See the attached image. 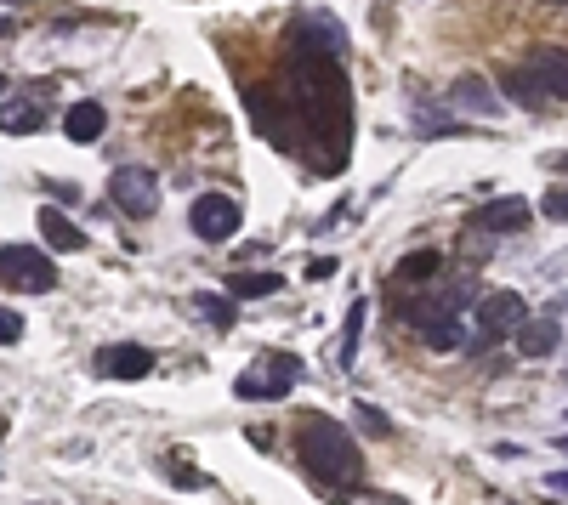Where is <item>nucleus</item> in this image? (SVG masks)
Wrapping results in <instances>:
<instances>
[{
    "label": "nucleus",
    "instance_id": "9b49d317",
    "mask_svg": "<svg viewBox=\"0 0 568 505\" xmlns=\"http://www.w3.org/2000/svg\"><path fill=\"white\" fill-rule=\"evenodd\" d=\"M500 86H506V97H512V103H523V108H551L546 80H540L529 63H512V69L500 74Z\"/></svg>",
    "mask_w": 568,
    "mask_h": 505
},
{
    "label": "nucleus",
    "instance_id": "72a5a7b5",
    "mask_svg": "<svg viewBox=\"0 0 568 505\" xmlns=\"http://www.w3.org/2000/svg\"><path fill=\"white\" fill-rule=\"evenodd\" d=\"M563 420H568V415H563Z\"/></svg>",
    "mask_w": 568,
    "mask_h": 505
},
{
    "label": "nucleus",
    "instance_id": "a878e982",
    "mask_svg": "<svg viewBox=\"0 0 568 505\" xmlns=\"http://www.w3.org/2000/svg\"><path fill=\"white\" fill-rule=\"evenodd\" d=\"M546 216H551V222H568V188L546 193Z\"/></svg>",
    "mask_w": 568,
    "mask_h": 505
},
{
    "label": "nucleus",
    "instance_id": "a211bd4d",
    "mask_svg": "<svg viewBox=\"0 0 568 505\" xmlns=\"http://www.w3.org/2000/svg\"><path fill=\"white\" fill-rule=\"evenodd\" d=\"M40 120H46V108L29 103V97H12V103L0 108V131H12V137H23V131H40Z\"/></svg>",
    "mask_w": 568,
    "mask_h": 505
},
{
    "label": "nucleus",
    "instance_id": "dca6fc26",
    "mask_svg": "<svg viewBox=\"0 0 568 505\" xmlns=\"http://www.w3.org/2000/svg\"><path fill=\"white\" fill-rule=\"evenodd\" d=\"M529 69L546 80L551 103H557V97H568V52H563V46H540V52L529 57Z\"/></svg>",
    "mask_w": 568,
    "mask_h": 505
},
{
    "label": "nucleus",
    "instance_id": "c756f323",
    "mask_svg": "<svg viewBox=\"0 0 568 505\" xmlns=\"http://www.w3.org/2000/svg\"><path fill=\"white\" fill-rule=\"evenodd\" d=\"M557 449H563V454H568V432H557Z\"/></svg>",
    "mask_w": 568,
    "mask_h": 505
},
{
    "label": "nucleus",
    "instance_id": "1a4fd4ad",
    "mask_svg": "<svg viewBox=\"0 0 568 505\" xmlns=\"http://www.w3.org/2000/svg\"><path fill=\"white\" fill-rule=\"evenodd\" d=\"M97 369H103L108 381H142V375H154V352L120 341V347H103V352H97Z\"/></svg>",
    "mask_w": 568,
    "mask_h": 505
},
{
    "label": "nucleus",
    "instance_id": "412c9836",
    "mask_svg": "<svg viewBox=\"0 0 568 505\" xmlns=\"http://www.w3.org/2000/svg\"><path fill=\"white\" fill-rule=\"evenodd\" d=\"M364 318H370V307H364V301H353V313H347V330H341V364H353L358 358V335H364Z\"/></svg>",
    "mask_w": 568,
    "mask_h": 505
},
{
    "label": "nucleus",
    "instance_id": "5701e85b",
    "mask_svg": "<svg viewBox=\"0 0 568 505\" xmlns=\"http://www.w3.org/2000/svg\"><path fill=\"white\" fill-rule=\"evenodd\" d=\"M199 313L228 330V324H233V296H199Z\"/></svg>",
    "mask_w": 568,
    "mask_h": 505
},
{
    "label": "nucleus",
    "instance_id": "423d86ee",
    "mask_svg": "<svg viewBox=\"0 0 568 505\" xmlns=\"http://www.w3.org/2000/svg\"><path fill=\"white\" fill-rule=\"evenodd\" d=\"M188 222H194V233L205 244L233 239V233H239V205H233L228 193H199L194 210H188Z\"/></svg>",
    "mask_w": 568,
    "mask_h": 505
},
{
    "label": "nucleus",
    "instance_id": "20e7f679",
    "mask_svg": "<svg viewBox=\"0 0 568 505\" xmlns=\"http://www.w3.org/2000/svg\"><path fill=\"white\" fill-rule=\"evenodd\" d=\"M108 193H114V205L125 216H154L160 210V176L148 171V165H120V171L108 176Z\"/></svg>",
    "mask_w": 568,
    "mask_h": 505
},
{
    "label": "nucleus",
    "instance_id": "ddd939ff",
    "mask_svg": "<svg viewBox=\"0 0 568 505\" xmlns=\"http://www.w3.org/2000/svg\"><path fill=\"white\" fill-rule=\"evenodd\" d=\"M557 341H563L557 318H523V324H517V352H523V358H551Z\"/></svg>",
    "mask_w": 568,
    "mask_h": 505
},
{
    "label": "nucleus",
    "instance_id": "7ed1b4c3",
    "mask_svg": "<svg viewBox=\"0 0 568 505\" xmlns=\"http://www.w3.org/2000/svg\"><path fill=\"white\" fill-rule=\"evenodd\" d=\"M0 284L46 296V290H57V267L46 262V250H35V244H6L0 250Z\"/></svg>",
    "mask_w": 568,
    "mask_h": 505
},
{
    "label": "nucleus",
    "instance_id": "c85d7f7f",
    "mask_svg": "<svg viewBox=\"0 0 568 505\" xmlns=\"http://www.w3.org/2000/svg\"><path fill=\"white\" fill-rule=\"evenodd\" d=\"M12 35H18V23H12V18H0V40H12Z\"/></svg>",
    "mask_w": 568,
    "mask_h": 505
},
{
    "label": "nucleus",
    "instance_id": "393cba45",
    "mask_svg": "<svg viewBox=\"0 0 568 505\" xmlns=\"http://www.w3.org/2000/svg\"><path fill=\"white\" fill-rule=\"evenodd\" d=\"M415 125H421V131H461V125L449 120V114H438V108H415Z\"/></svg>",
    "mask_w": 568,
    "mask_h": 505
},
{
    "label": "nucleus",
    "instance_id": "f03ea898",
    "mask_svg": "<svg viewBox=\"0 0 568 505\" xmlns=\"http://www.w3.org/2000/svg\"><path fill=\"white\" fill-rule=\"evenodd\" d=\"M296 449H302V466L324 488H358V477H364V454H358L353 432L330 415H307L302 432H296Z\"/></svg>",
    "mask_w": 568,
    "mask_h": 505
},
{
    "label": "nucleus",
    "instance_id": "f257e3e1",
    "mask_svg": "<svg viewBox=\"0 0 568 505\" xmlns=\"http://www.w3.org/2000/svg\"><path fill=\"white\" fill-rule=\"evenodd\" d=\"M284 74H290V120L302 125L307 137L330 148V165H347V131H353V103H347V69L341 57L290 40L284 52Z\"/></svg>",
    "mask_w": 568,
    "mask_h": 505
},
{
    "label": "nucleus",
    "instance_id": "4be33fe9",
    "mask_svg": "<svg viewBox=\"0 0 568 505\" xmlns=\"http://www.w3.org/2000/svg\"><path fill=\"white\" fill-rule=\"evenodd\" d=\"M353 420H358V426H364V432H370V437H387V432H392V420L381 415L375 403H358V409H353Z\"/></svg>",
    "mask_w": 568,
    "mask_h": 505
},
{
    "label": "nucleus",
    "instance_id": "4468645a",
    "mask_svg": "<svg viewBox=\"0 0 568 505\" xmlns=\"http://www.w3.org/2000/svg\"><path fill=\"white\" fill-rule=\"evenodd\" d=\"M63 131H69V142H97L108 131V108L103 103H69Z\"/></svg>",
    "mask_w": 568,
    "mask_h": 505
},
{
    "label": "nucleus",
    "instance_id": "39448f33",
    "mask_svg": "<svg viewBox=\"0 0 568 505\" xmlns=\"http://www.w3.org/2000/svg\"><path fill=\"white\" fill-rule=\"evenodd\" d=\"M302 375H307L302 358H267L262 369H245V375L233 381V392H239V398H284Z\"/></svg>",
    "mask_w": 568,
    "mask_h": 505
},
{
    "label": "nucleus",
    "instance_id": "f3484780",
    "mask_svg": "<svg viewBox=\"0 0 568 505\" xmlns=\"http://www.w3.org/2000/svg\"><path fill=\"white\" fill-rule=\"evenodd\" d=\"M40 239L52 244V250H69V256H74V250H86V233H80V227H74L57 205L40 210Z\"/></svg>",
    "mask_w": 568,
    "mask_h": 505
},
{
    "label": "nucleus",
    "instance_id": "6ab92c4d",
    "mask_svg": "<svg viewBox=\"0 0 568 505\" xmlns=\"http://www.w3.org/2000/svg\"><path fill=\"white\" fill-rule=\"evenodd\" d=\"M438 267H444V256H438V250H409L392 279H398V284H426V279H438Z\"/></svg>",
    "mask_w": 568,
    "mask_h": 505
},
{
    "label": "nucleus",
    "instance_id": "2f4dec72",
    "mask_svg": "<svg viewBox=\"0 0 568 505\" xmlns=\"http://www.w3.org/2000/svg\"><path fill=\"white\" fill-rule=\"evenodd\" d=\"M546 6H568V0H546Z\"/></svg>",
    "mask_w": 568,
    "mask_h": 505
},
{
    "label": "nucleus",
    "instance_id": "6e6552de",
    "mask_svg": "<svg viewBox=\"0 0 568 505\" xmlns=\"http://www.w3.org/2000/svg\"><path fill=\"white\" fill-rule=\"evenodd\" d=\"M523 318H529V307H523V296H517V290H489V296L478 301V330H489V335L517 330Z\"/></svg>",
    "mask_w": 568,
    "mask_h": 505
},
{
    "label": "nucleus",
    "instance_id": "473e14b6",
    "mask_svg": "<svg viewBox=\"0 0 568 505\" xmlns=\"http://www.w3.org/2000/svg\"><path fill=\"white\" fill-rule=\"evenodd\" d=\"M0 97H6V80H0Z\"/></svg>",
    "mask_w": 568,
    "mask_h": 505
},
{
    "label": "nucleus",
    "instance_id": "2eb2a0df",
    "mask_svg": "<svg viewBox=\"0 0 568 505\" xmlns=\"http://www.w3.org/2000/svg\"><path fill=\"white\" fill-rule=\"evenodd\" d=\"M421 341L432 352H455V347H466V324L455 313H426L421 318Z\"/></svg>",
    "mask_w": 568,
    "mask_h": 505
},
{
    "label": "nucleus",
    "instance_id": "cd10ccee",
    "mask_svg": "<svg viewBox=\"0 0 568 505\" xmlns=\"http://www.w3.org/2000/svg\"><path fill=\"white\" fill-rule=\"evenodd\" d=\"M546 488H551V494H563V500H568V471H551V477H546Z\"/></svg>",
    "mask_w": 568,
    "mask_h": 505
},
{
    "label": "nucleus",
    "instance_id": "aec40b11",
    "mask_svg": "<svg viewBox=\"0 0 568 505\" xmlns=\"http://www.w3.org/2000/svg\"><path fill=\"white\" fill-rule=\"evenodd\" d=\"M279 273H233L228 279V296L233 301H262V296H273V290H279Z\"/></svg>",
    "mask_w": 568,
    "mask_h": 505
},
{
    "label": "nucleus",
    "instance_id": "0eeeda50",
    "mask_svg": "<svg viewBox=\"0 0 568 505\" xmlns=\"http://www.w3.org/2000/svg\"><path fill=\"white\" fill-rule=\"evenodd\" d=\"M290 40H307V46H319V52H330V57H341V63H347V29H341L330 12H296Z\"/></svg>",
    "mask_w": 568,
    "mask_h": 505
},
{
    "label": "nucleus",
    "instance_id": "bb28decb",
    "mask_svg": "<svg viewBox=\"0 0 568 505\" xmlns=\"http://www.w3.org/2000/svg\"><path fill=\"white\" fill-rule=\"evenodd\" d=\"M330 273H336V262H330V256H319V262H307V279H330Z\"/></svg>",
    "mask_w": 568,
    "mask_h": 505
},
{
    "label": "nucleus",
    "instance_id": "9d476101",
    "mask_svg": "<svg viewBox=\"0 0 568 505\" xmlns=\"http://www.w3.org/2000/svg\"><path fill=\"white\" fill-rule=\"evenodd\" d=\"M449 103L461 108V114H483V120H500V108H506L483 74H461V80L449 86Z\"/></svg>",
    "mask_w": 568,
    "mask_h": 505
},
{
    "label": "nucleus",
    "instance_id": "b1692460",
    "mask_svg": "<svg viewBox=\"0 0 568 505\" xmlns=\"http://www.w3.org/2000/svg\"><path fill=\"white\" fill-rule=\"evenodd\" d=\"M23 330H29V324H23V318L12 313V307H0V347H18Z\"/></svg>",
    "mask_w": 568,
    "mask_h": 505
},
{
    "label": "nucleus",
    "instance_id": "f8f14e48",
    "mask_svg": "<svg viewBox=\"0 0 568 505\" xmlns=\"http://www.w3.org/2000/svg\"><path fill=\"white\" fill-rule=\"evenodd\" d=\"M529 216H534V210L523 205V199H489V205L478 210V227H483V233H523Z\"/></svg>",
    "mask_w": 568,
    "mask_h": 505
},
{
    "label": "nucleus",
    "instance_id": "7c9ffc66",
    "mask_svg": "<svg viewBox=\"0 0 568 505\" xmlns=\"http://www.w3.org/2000/svg\"><path fill=\"white\" fill-rule=\"evenodd\" d=\"M0 443H6V415H0Z\"/></svg>",
    "mask_w": 568,
    "mask_h": 505
}]
</instances>
